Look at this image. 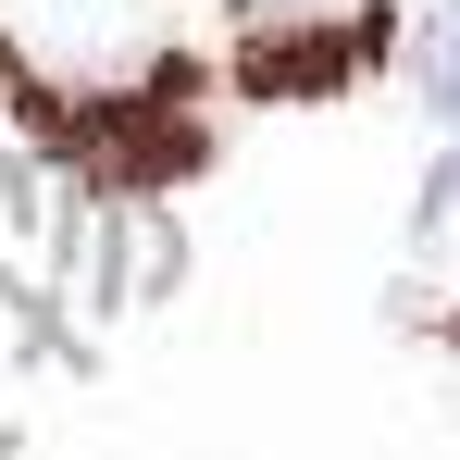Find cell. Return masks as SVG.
I'll return each instance as SVG.
<instances>
[{
  "label": "cell",
  "instance_id": "1",
  "mask_svg": "<svg viewBox=\"0 0 460 460\" xmlns=\"http://www.w3.org/2000/svg\"><path fill=\"white\" fill-rule=\"evenodd\" d=\"M385 50V13H336V25H274L249 50V87H336Z\"/></svg>",
  "mask_w": 460,
  "mask_h": 460
},
{
  "label": "cell",
  "instance_id": "2",
  "mask_svg": "<svg viewBox=\"0 0 460 460\" xmlns=\"http://www.w3.org/2000/svg\"><path fill=\"white\" fill-rule=\"evenodd\" d=\"M87 137H100V162H112L125 187H162V174L199 162V125H187V112H100Z\"/></svg>",
  "mask_w": 460,
  "mask_h": 460
},
{
  "label": "cell",
  "instance_id": "3",
  "mask_svg": "<svg viewBox=\"0 0 460 460\" xmlns=\"http://www.w3.org/2000/svg\"><path fill=\"white\" fill-rule=\"evenodd\" d=\"M411 75H423V100H436V125H460V0H436V13H423Z\"/></svg>",
  "mask_w": 460,
  "mask_h": 460
},
{
  "label": "cell",
  "instance_id": "4",
  "mask_svg": "<svg viewBox=\"0 0 460 460\" xmlns=\"http://www.w3.org/2000/svg\"><path fill=\"white\" fill-rule=\"evenodd\" d=\"M299 13H311V0H274V25H299Z\"/></svg>",
  "mask_w": 460,
  "mask_h": 460
}]
</instances>
